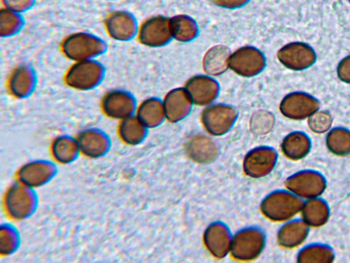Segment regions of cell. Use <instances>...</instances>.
<instances>
[{
    "label": "cell",
    "mask_w": 350,
    "mask_h": 263,
    "mask_svg": "<svg viewBox=\"0 0 350 263\" xmlns=\"http://www.w3.org/2000/svg\"><path fill=\"white\" fill-rule=\"evenodd\" d=\"M289 190L303 199L320 197L327 186L325 175L316 169H302L295 173L287 181Z\"/></svg>",
    "instance_id": "obj_4"
},
{
    "label": "cell",
    "mask_w": 350,
    "mask_h": 263,
    "mask_svg": "<svg viewBox=\"0 0 350 263\" xmlns=\"http://www.w3.org/2000/svg\"><path fill=\"white\" fill-rule=\"evenodd\" d=\"M135 114L146 127L153 126L159 117L157 103L153 99L144 101L137 105Z\"/></svg>",
    "instance_id": "obj_21"
},
{
    "label": "cell",
    "mask_w": 350,
    "mask_h": 263,
    "mask_svg": "<svg viewBox=\"0 0 350 263\" xmlns=\"http://www.w3.org/2000/svg\"><path fill=\"white\" fill-rule=\"evenodd\" d=\"M53 159L62 164H69L77 160L80 151L76 137L62 134L53 139L51 147Z\"/></svg>",
    "instance_id": "obj_13"
},
{
    "label": "cell",
    "mask_w": 350,
    "mask_h": 263,
    "mask_svg": "<svg viewBox=\"0 0 350 263\" xmlns=\"http://www.w3.org/2000/svg\"><path fill=\"white\" fill-rule=\"evenodd\" d=\"M103 1H118V0H103Z\"/></svg>",
    "instance_id": "obj_25"
},
{
    "label": "cell",
    "mask_w": 350,
    "mask_h": 263,
    "mask_svg": "<svg viewBox=\"0 0 350 263\" xmlns=\"http://www.w3.org/2000/svg\"><path fill=\"white\" fill-rule=\"evenodd\" d=\"M146 127L135 114L120 121L118 134L120 139L128 145H137L141 143L146 135Z\"/></svg>",
    "instance_id": "obj_16"
},
{
    "label": "cell",
    "mask_w": 350,
    "mask_h": 263,
    "mask_svg": "<svg viewBox=\"0 0 350 263\" xmlns=\"http://www.w3.org/2000/svg\"><path fill=\"white\" fill-rule=\"evenodd\" d=\"M55 164L48 160H34L20 167L17 172V180L24 185L37 188L50 182L56 175Z\"/></svg>",
    "instance_id": "obj_7"
},
{
    "label": "cell",
    "mask_w": 350,
    "mask_h": 263,
    "mask_svg": "<svg viewBox=\"0 0 350 263\" xmlns=\"http://www.w3.org/2000/svg\"><path fill=\"white\" fill-rule=\"evenodd\" d=\"M310 227L301 218H293L282 229V242L288 247H296L307 239Z\"/></svg>",
    "instance_id": "obj_18"
},
{
    "label": "cell",
    "mask_w": 350,
    "mask_h": 263,
    "mask_svg": "<svg viewBox=\"0 0 350 263\" xmlns=\"http://www.w3.org/2000/svg\"><path fill=\"white\" fill-rule=\"evenodd\" d=\"M106 70L98 59L73 62L65 73V84L79 91H90L103 82Z\"/></svg>",
    "instance_id": "obj_2"
},
{
    "label": "cell",
    "mask_w": 350,
    "mask_h": 263,
    "mask_svg": "<svg viewBox=\"0 0 350 263\" xmlns=\"http://www.w3.org/2000/svg\"><path fill=\"white\" fill-rule=\"evenodd\" d=\"M25 25L23 14L4 8L0 10V36L10 38L16 36Z\"/></svg>",
    "instance_id": "obj_19"
},
{
    "label": "cell",
    "mask_w": 350,
    "mask_h": 263,
    "mask_svg": "<svg viewBox=\"0 0 350 263\" xmlns=\"http://www.w3.org/2000/svg\"><path fill=\"white\" fill-rule=\"evenodd\" d=\"M1 1L2 8L24 14L33 7L36 0H1Z\"/></svg>",
    "instance_id": "obj_23"
},
{
    "label": "cell",
    "mask_w": 350,
    "mask_h": 263,
    "mask_svg": "<svg viewBox=\"0 0 350 263\" xmlns=\"http://www.w3.org/2000/svg\"><path fill=\"white\" fill-rule=\"evenodd\" d=\"M107 43L102 37L83 31L68 34L60 45L63 55L72 62L98 59L107 52Z\"/></svg>",
    "instance_id": "obj_1"
},
{
    "label": "cell",
    "mask_w": 350,
    "mask_h": 263,
    "mask_svg": "<svg viewBox=\"0 0 350 263\" xmlns=\"http://www.w3.org/2000/svg\"><path fill=\"white\" fill-rule=\"evenodd\" d=\"M20 234L10 223L2 224L0 232V251L3 255L14 253L20 245Z\"/></svg>",
    "instance_id": "obj_20"
},
{
    "label": "cell",
    "mask_w": 350,
    "mask_h": 263,
    "mask_svg": "<svg viewBox=\"0 0 350 263\" xmlns=\"http://www.w3.org/2000/svg\"><path fill=\"white\" fill-rule=\"evenodd\" d=\"M35 189L19 181L12 183L7 189L3 204L7 214L12 219L22 221L33 214L38 206Z\"/></svg>",
    "instance_id": "obj_3"
},
{
    "label": "cell",
    "mask_w": 350,
    "mask_h": 263,
    "mask_svg": "<svg viewBox=\"0 0 350 263\" xmlns=\"http://www.w3.org/2000/svg\"><path fill=\"white\" fill-rule=\"evenodd\" d=\"M280 57L286 67L297 71L312 66L317 59L314 48L304 42L288 44L280 51Z\"/></svg>",
    "instance_id": "obj_11"
},
{
    "label": "cell",
    "mask_w": 350,
    "mask_h": 263,
    "mask_svg": "<svg viewBox=\"0 0 350 263\" xmlns=\"http://www.w3.org/2000/svg\"><path fill=\"white\" fill-rule=\"evenodd\" d=\"M107 35L113 40L129 42L137 36L139 26L135 16L128 10L109 12L104 19Z\"/></svg>",
    "instance_id": "obj_6"
},
{
    "label": "cell",
    "mask_w": 350,
    "mask_h": 263,
    "mask_svg": "<svg viewBox=\"0 0 350 263\" xmlns=\"http://www.w3.org/2000/svg\"><path fill=\"white\" fill-rule=\"evenodd\" d=\"M312 140L309 135L303 131H295L286 136L283 149L286 154L295 160L306 158L312 149Z\"/></svg>",
    "instance_id": "obj_14"
},
{
    "label": "cell",
    "mask_w": 350,
    "mask_h": 263,
    "mask_svg": "<svg viewBox=\"0 0 350 263\" xmlns=\"http://www.w3.org/2000/svg\"><path fill=\"white\" fill-rule=\"evenodd\" d=\"M137 103L134 95L124 88L107 91L100 101L103 114L111 119L121 121L135 114Z\"/></svg>",
    "instance_id": "obj_5"
},
{
    "label": "cell",
    "mask_w": 350,
    "mask_h": 263,
    "mask_svg": "<svg viewBox=\"0 0 350 263\" xmlns=\"http://www.w3.org/2000/svg\"><path fill=\"white\" fill-rule=\"evenodd\" d=\"M301 218L310 227H319L329 221L330 208L321 196L305 199L301 210Z\"/></svg>",
    "instance_id": "obj_12"
},
{
    "label": "cell",
    "mask_w": 350,
    "mask_h": 263,
    "mask_svg": "<svg viewBox=\"0 0 350 263\" xmlns=\"http://www.w3.org/2000/svg\"><path fill=\"white\" fill-rule=\"evenodd\" d=\"M38 85V76L33 67L28 63H21L10 72L6 82L9 94L18 99L29 97Z\"/></svg>",
    "instance_id": "obj_8"
},
{
    "label": "cell",
    "mask_w": 350,
    "mask_h": 263,
    "mask_svg": "<svg viewBox=\"0 0 350 263\" xmlns=\"http://www.w3.org/2000/svg\"><path fill=\"white\" fill-rule=\"evenodd\" d=\"M336 73L340 81L350 84V54L340 60L336 67Z\"/></svg>",
    "instance_id": "obj_24"
},
{
    "label": "cell",
    "mask_w": 350,
    "mask_h": 263,
    "mask_svg": "<svg viewBox=\"0 0 350 263\" xmlns=\"http://www.w3.org/2000/svg\"><path fill=\"white\" fill-rule=\"evenodd\" d=\"M335 259L334 249L328 244L314 242L304 245L298 252L299 262H332Z\"/></svg>",
    "instance_id": "obj_15"
},
{
    "label": "cell",
    "mask_w": 350,
    "mask_h": 263,
    "mask_svg": "<svg viewBox=\"0 0 350 263\" xmlns=\"http://www.w3.org/2000/svg\"><path fill=\"white\" fill-rule=\"evenodd\" d=\"M308 124L314 133L327 132L331 129L332 116L328 112L319 110L308 118Z\"/></svg>",
    "instance_id": "obj_22"
},
{
    "label": "cell",
    "mask_w": 350,
    "mask_h": 263,
    "mask_svg": "<svg viewBox=\"0 0 350 263\" xmlns=\"http://www.w3.org/2000/svg\"><path fill=\"white\" fill-rule=\"evenodd\" d=\"M76 139L80 153L89 158H100L107 154L111 148L110 136L98 127L81 130Z\"/></svg>",
    "instance_id": "obj_9"
},
{
    "label": "cell",
    "mask_w": 350,
    "mask_h": 263,
    "mask_svg": "<svg viewBox=\"0 0 350 263\" xmlns=\"http://www.w3.org/2000/svg\"><path fill=\"white\" fill-rule=\"evenodd\" d=\"M327 149L337 156L350 155V129L342 126L331 128L326 134Z\"/></svg>",
    "instance_id": "obj_17"
},
{
    "label": "cell",
    "mask_w": 350,
    "mask_h": 263,
    "mask_svg": "<svg viewBox=\"0 0 350 263\" xmlns=\"http://www.w3.org/2000/svg\"><path fill=\"white\" fill-rule=\"evenodd\" d=\"M319 99L311 94L297 91L288 94L283 100L282 110L288 118L295 120L308 119L320 109Z\"/></svg>",
    "instance_id": "obj_10"
}]
</instances>
